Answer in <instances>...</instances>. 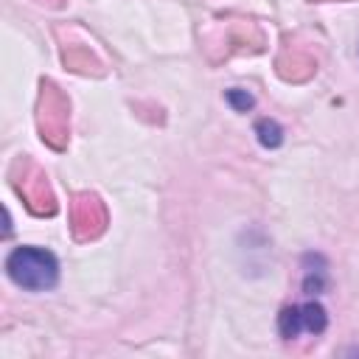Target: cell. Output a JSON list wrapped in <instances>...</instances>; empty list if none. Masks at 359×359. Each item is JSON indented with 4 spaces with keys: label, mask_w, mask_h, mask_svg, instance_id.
Listing matches in <instances>:
<instances>
[{
    "label": "cell",
    "mask_w": 359,
    "mask_h": 359,
    "mask_svg": "<svg viewBox=\"0 0 359 359\" xmlns=\"http://www.w3.org/2000/svg\"><path fill=\"white\" fill-rule=\"evenodd\" d=\"M6 275L25 292H48L59 283V258L45 247H14L6 258Z\"/></svg>",
    "instance_id": "obj_1"
},
{
    "label": "cell",
    "mask_w": 359,
    "mask_h": 359,
    "mask_svg": "<svg viewBox=\"0 0 359 359\" xmlns=\"http://www.w3.org/2000/svg\"><path fill=\"white\" fill-rule=\"evenodd\" d=\"M325 328H328V314H325L323 303H317V300L286 306L278 314V331L283 339H297L300 334L320 337Z\"/></svg>",
    "instance_id": "obj_2"
},
{
    "label": "cell",
    "mask_w": 359,
    "mask_h": 359,
    "mask_svg": "<svg viewBox=\"0 0 359 359\" xmlns=\"http://www.w3.org/2000/svg\"><path fill=\"white\" fill-rule=\"evenodd\" d=\"M328 286V261L320 252H306L303 255V292L309 297L323 294Z\"/></svg>",
    "instance_id": "obj_3"
},
{
    "label": "cell",
    "mask_w": 359,
    "mask_h": 359,
    "mask_svg": "<svg viewBox=\"0 0 359 359\" xmlns=\"http://www.w3.org/2000/svg\"><path fill=\"white\" fill-rule=\"evenodd\" d=\"M255 135H258V143L264 149H278L283 143V126L278 121H272V118H261L255 123Z\"/></svg>",
    "instance_id": "obj_4"
},
{
    "label": "cell",
    "mask_w": 359,
    "mask_h": 359,
    "mask_svg": "<svg viewBox=\"0 0 359 359\" xmlns=\"http://www.w3.org/2000/svg\"><path fill=\"white\" fill-rule=\"evenodd\" d=\"M224 98H227V104H230L236 112H247V109H252V104H255L252 93L241 90V87H233V90H227V93H224Z\"/></svg>",
    "instance_id": "obj_5"
}]
</instances>
